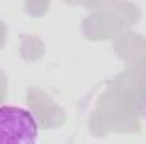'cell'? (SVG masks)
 <instances>
[{"label":"cell","mask_w":146,"mask_h":144,"mask_svg":"<svg viewBox=\"0 0 146 144\" xmlns=\"http://www.w3.org/2000/svg\"><path fill=\"white\" fill-rule=\"evenodd\" d=\"M39 124L31 110L17 105L0 107V143H36Z\"/></svg>","instance_id":"obj_1"},{"label":"cell","mask_w":146,"mask_h":144,"mask_svg":"<svg viewBox=\"0 0 146 144\" xmlns=\"http://www.w3.org/2000/svg\"><path fill=\"white\" fill-rule=\"evenodd\" d=\"M143 114H145V119H146V100H145V107H143Z\"/></svg>","instance_id":"obj_2"}]
</instances>
